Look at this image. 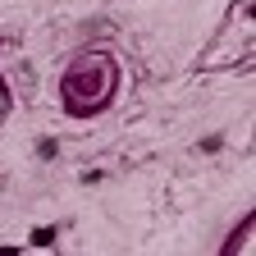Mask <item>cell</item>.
Segmentation results:
<instances>
[{
    "mask_svg": "<svg viewBox=\"0 0 256 256\" xmlns=\"http://www.w3.org/2000/svg\"><path fill=\"white\" fill-rule=\"evenodd\" d=\"M119 55L110 46H87L60 69V106L74 119H96L114 106L119 96Z\"/></svg>",
    "mask_w": 256,
    "mask_h": 256,
    "instance_id": "obj_1",
    "label": "cell"
},
{
    "mask_svg": "<svg viewBox=\"0 0 256 256\" xmlns=\"http://www.w3.org/2000/svg\"><path fill=\"white\" fill-rule=\"evenodd\" d=\"M10 106H14V96H10V82H5V78H0V124H5V119H10Z\"/></svg>",
    "mask_w": 256,
    "mask_h": 256,
    "instance_id": "obj_2",
    "label": "cell"
}]
</instances>
